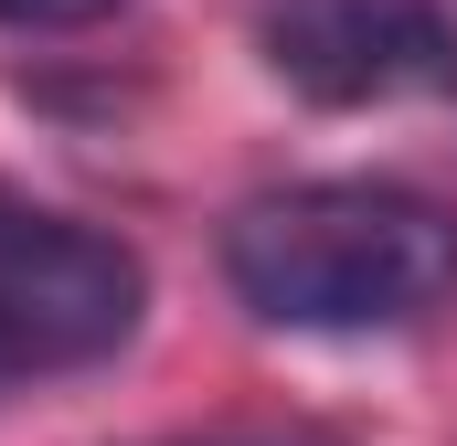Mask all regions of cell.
<instances>
[{"mask_svg":"<svg viewBox=\"0 0 457 446\" xmlns=\"http://www.w3.org/2000/svg\"><path fill=\"white\" fill-rule=\"evenodd\" d=\"M224 277L277 330H404L457 287V213L404 181H298L224 223Z\"/></svg>","mask_w":457,"mask_h":446,"instance_id":"1","label":"cell"},{"mask_svg":"<svg viewBox=\"0 0 457 446\" xmlns=\"http://www.w3.org/2000/svg\"><path fill=\"white\" fill-rule=\"evenodd\" d=\"M138 309H149V266L117 234L0 181V383L86 372V361L128 351Z\"/></svg>","mask_w":457,"mask_h":446,"instance_id":"2","label":"cell"},{"mask_svg":"<svg viewBox=\"0 0 457 446\" xmlns=\"http://www.w3.org/2000/svg\"><path fill=\"white\" fill-rule=\"evenodd\" d=\"M255 43L309 107H394L457 86V21L436 0H266Z\"/></svg>","mask_w":457,"mask_h":446,"instance_id":"3","label":"cell"},{"mask_svg":"<svg viewBox=\"0 0 457 446\" xmlns=\"http://www.w3.org/2000/svg\"><path fill=\"white\" fill-rule=\"evenodd\" d=\"M107 11H128V0H0V32H86Z\"/></svg>","mask_w":457,"mask_h":446,"instance_id":"4","label":"cell"},{"mask_svg":"<svg viewBox=\"0 0 457 446\" xmlns=\"http://www.w3.org/2000/svg\"><path fill=\"white\" fill-rule=\"evenodd\" d=\"M203 446H320V436H203Z\"/></svg>","mask_w":457,"mask_h":446,"instance_id":"5","label":"cell"}]
</instances>
